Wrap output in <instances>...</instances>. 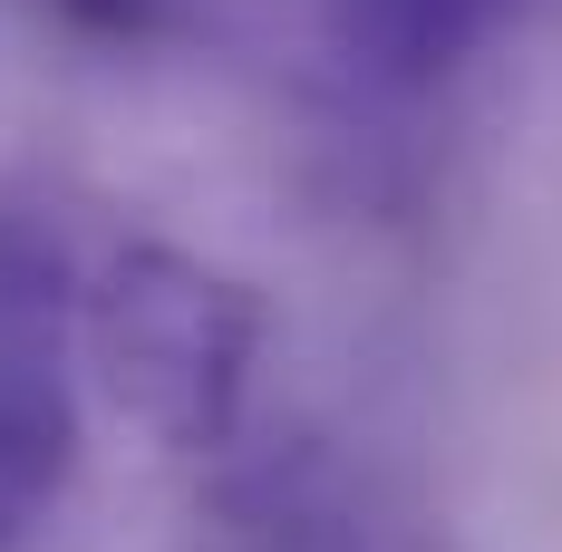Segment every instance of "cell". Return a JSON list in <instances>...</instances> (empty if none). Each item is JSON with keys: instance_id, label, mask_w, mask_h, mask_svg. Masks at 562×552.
Here are the masks:
<instances>
[{"instance_id": "2", "label": "cell", "mask_w": 562, "mask_h": 552, "mask_svg": "<svg viewBox=\"0 0 562 552\" xmlns=\"http://www.w3.org/2000/svg\"><path fill=\"white\" fill-rule=\"evenodd\" d=\"M514 0H330V40L379 88H437L495 40Z\"/></svg>"}, {"instance_id": "3", "label": "cell", "mask_w": 562, "mask_h": 552, "mask_svg": "<svg viewBox=\"0 0 562 552\" xmlns=\"http://www.w3.org/2000/svg\"><path fill=\"white\" fill-rule=\"evenodd\" d=\"M49 10L78 40H108V49H146L175 30V0H49Z\"/></svg>"}, {"instance_id": "1", "label": "cell", "mask_w": 562, "mask_h": 552, "mask_svg": "<svg viewBox=\"0 0 562 552\" xmlns=\"http://www.w3.org/2000/svg\"><path fill=\"white\" fill-rule=\"evenodd\" d=\"M78 349L126 427L166 455H224L262 369V291L184 243H116L88 262Z\"/></svg>"}]
</instances>
